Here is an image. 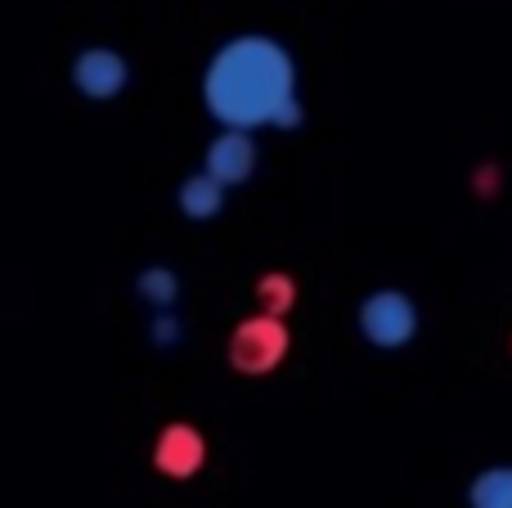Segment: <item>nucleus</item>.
<instances>
[{
    "mask_svg": "<svg viewBox=\"0 0 512 508\" xmlns=\"http://www.w3.org/2000/svg\"><path fill=\"white\" fill-rule=\"evenodd\" d=\"M297 99V59L265 32L230 36L203 68V104L221 126L261 131Z\"/></svg>",
    "mask_w": 512,
    "mask_h": 508,
    "instance_id": "obj_1",
    "label": "nucleus"
},
{
    "mask_svg": "<svg viewBox=\"0 0 512 508\" xmlns=\"http://www.w3.org/2000/svg\"><path fill=\"white\" fill-rule=\"evenodd\" d=\"M355 324H360V338L369 347L400 351L418 338V306L400 288H373L360 302V311H355Z\"/></svg>",
    "mask_w": 512,
    "mask_h": 508,
    "instance_id": "obj_2",
    "label": "nucleus"
},
{
    "mask_svg": "<svg viewBox=\"0 0 512 508\" xmlns=\"http://www.w3.org/2000/svg\"><path fill=\"white\" fill-rule=\"evenodd\" d=\"M288 324L279 315H252L243 320L239 329L230 333V365L248 378H261V374H274L279 360L288 356Z\"/></svg>",
    "mask_w": 512,
    "mask_h": 508,
    "instance_id": "obj_3",
    "label": "nucleus"
},
{
    "mask_svg": "<svg viewBox=\"0 0 512 508\" xmlns=\"http://www.w3.org/2000/svg\"><path fill=\"white\" fill-rule=\"evenodd\" d=\"M256 162H261V153H256V131H243V126H225L203 153V171L212 180H221L225 189H239L243 180H252Z\"/></svg>",
    "mask_w": 512,
    "mask_h": 508,
    "instance_id": "obj_4",
    "label": "nucleus"
},
{
    "mask_svg": "<svg viewBox=\"0 0 512 508\" xmlns=\"http://www.w3.org/2000/svg\"><path fill=\"white\" fill-rule=\"evenodd\" d=\"M207 464V441L194 423H167L153 441V468L171 482H189Z\"/></svg>",
    "mask_w": 512,
    "mask_h": 508,
    "instance_id": "obj_5",
    "label": "nucleus"
},
{
    "mask_svg": "<svg viewBox=\"0 0 512 508\" xmlns=\"http://www.w3.org/2000/svg\"><path fill=\"white\" fill-rule=\"evenodd\" d=\"M126 81H131V63L117 50H108V45H90V50H81L72 59V86L86 99H99V104L117 99L126 90Z\"/></svg>",
    "mask_w": 512,
    "mask_h": 508,
    "instance_id": "obj_6",
    "label": "nucleus"
},
{
    "mask_svg": "<svg viewBox=\"0 0 512 508\" xmlns=\"http://www.w3.org/2000/svg\"><path fill=\"white\" fill-rule=\"evenodd\" d=\"M176 203L189 221H212V216H221V207H225V185L212 180L207 171H198V176H189L185 185H180Z\"/></svg>",
    "mask_w": 512,
    "mask_h": 508,
    "instance_id": "obj_7",
    "label": "nucleus"
},
{
    "mask_svg": "<svg viewBox=\"0 0 512 508\" xmlns=\"http://www.w3.org/2000/svg\"><path fill=\"white\" fill-rule=\"evenodd\" d=\"M468 508H512V464H490L468 482Z\"/></svg>",
    "mask_w": 512,
    "mask_h": 508,
    "instance_id": "obj_8",
    "label": "nucleus"
},
{
    "mask_svg": "<svg viewBox=\"0 0 512 508\" xmlns=\"http://www.w3.org/2000/svg\"><path fill=\"white\" fill-rule=\"evenodd\" d=\"M256 302H261L265 315H288L292 306H297V279L283 275V270H274V275H261L256 279Z\"/></svg>",
    "mask_w": 512,
    "mask_h": 508,
    "instance_id": "obj_9",
    "label": "nucleus"
},
{
    "mask_svg": "<svg viewBox=\"0 0 512 508\" xmlns=\"http://www.w3.org/2000/svg\"><path fill=\"white\" fill-rule=\"evenodd\" d=\"M135 288H140V297L149 306L167 311V306L176 302V293H180V279H176V270H167V266H149V270H140Z\"/></svg>",
    "mask_w": 512,
    "mask_h": 508,
    "instance_id": "obj_10",
    "label": "nucleus"
},
{
    "mask_svg": "<svg viewBox=\"0 0 512 508\" xmlns=\"http://www.w3.org/2000/svg\"><path fill=\"white\" fill-rule=\"evenodd\" d=\"M180 338V324L176 315H158V324H153V342H162V347H171V342Z\"/></svg>",
    "mask_w": 512,
    "mask_h": 508,
    "instance_id": "obj_11",
    "label": "nucleus"
},
{
    "mask_svg": "<svg viewBox=\"0 0 512 508\" xmlns=\"http://www.w3.org/2000/svg\"><path fill=\"white\" fill-rule=\"evenodd\" d=\"M274 126H279V131H292V126H301V99H292V104L279 113V122H274Z\"/></svg>",
    "mask_w": 512,
    "mask_h": 508,
    "instance_id": "obj_12",
    "label": "nucleus"
}]
</instances>
